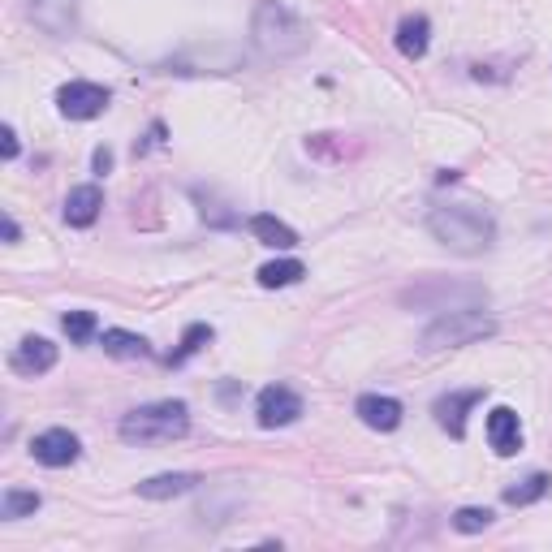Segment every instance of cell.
I'll return each mask as SVG.
<instances>
[{"instance_id":"cell-19","label":"cell","mask_w":552,"mask_h":552,"mask_svg":"<svg viewBox=\"0 0 552 552\" xmlns=\"http://www.w3.org/2000/svg\"><path fill=\"white\" fill-rule=\"evenodd\" d=\"M100 345H104V354H113V358H147V354H151L147 337L126 333V328H104V333H100Z\"/></svg>"},{"instance_id":"cell-2","label":"cell","mask_w":552,"mask_h":552,"mask_svg":"<svg viewBox=\"0 0 552 552\" xmlns=\"http://www.w3.org/2000/svg\"><path fill=\"white\" fill-rule=\"evenodd\" d=\"M251 39L259 48V57L268 61H289L298 52L311 48V31L294 9H285L281 0H259L255 18H251Z\"/></svg>"},{"instance_id":"cell-27","label":"cell","mask_w":552,"mask_h":552,"mask_svg":"<svg viewBox=\"0 0 552 552\" xmlns=\"http://www.w3.org/2000/svg\"><path fill=\"white\" fill-rule=\"evenodd\" d=\"M91 164H95V173H108V169H113V151H108V147H95V156H91Z\"/></svg>"},{"instance_id":"cell-22","label":"cell","mask_w":552,"mask_h":552,"mask_svg":"<svg viewBox=\"0 0 552 552\" xmlns=\"http://www.w3.org/2000/svg\"><path fill=\"white\" fill-rule=\"evenodd\" d=\"M548 475L544 471H535V475H527L522 483H514V488H505V505H535V501H544L548 496Z\"/></svg>"},{"instance_id":"cell-15","label":"cell","mask_w":552,"mask_h":552,"mask_svg":"<svg viewBox=\"0 0 552 552\" xmlns=\"http://www.w3.org/2000/svg\"><path fill=\"white\" fill-rule=\"evenodd\" d=\"M31 18H35L39 31L69 35L78 22V0H31Z\"/></svg>"},{"instance_id":"cell-18","label":"cell","mask_w":552,"mask_h":552,"mask_svg":"<svg viewBox=\"0 0 552 552\" xmlns=\"http://www.w3.org/2000/svg\"><path fill=\"white\" fill-rule=\"evenodd\" d=\"M251 233L264 246H272V251H294L298 246V233L285 225V220H276V216H268V212H259V216H251Z\"/></svg>"},{"instance_id":"cell-12","label":"cell","mask_w":552,"mask_h":552,"mask_svg":"<svg viewBox=\"0 0 552 552\" xmlns=\"http://www.w3.org/2000/svg\"><path fill=\"white\" fill-rule=\"evenodd\" d=\"M483 402V389H462V393H445L440 402L432 406L436 410V423L445 427L453 440L466 436V410H475Z\"/></svg>"},{"instance_id":"cell-13","label":"cell","mask_w":552,"mask_h":552,"mask_svg":"<svg viewBox=\"0 0 552 552\" xmlns=\"http://www.w3.org/2000/svg\"><path fill=\"white\" fill-rule=\"evenodd\" d=\"M488 445H492L496 458H514V453L522 449V423L509 406H496L488 414Z\"/></svg>"},{"instance_id":"cell-9","label":"cell","mask_w":552,"mask_h":552,"mask_svg":"<svg viewBox=\"0 0 552 552\" xmlns=\"http://www.w3.org/2000/svg\"><path fill=\"white\" fill-rule=\"evenodd\" d=\"M436 298V307L432 311H453L449 307V298H462L466 307H475V302H488V289L483 285H423V289H410V294H402L406 307H427V302Z\"/></svg>"},{"instance_id":"cell-21","label":"cell","mask_w":552,"mask_h":552,"mask_svg":"<svg viewBox=\"0 0 552 552\" xmlns=\"http://www.w3.org/2000/svg\"><path fill=\"white\" fill-rule=\"evenodd\" d=\"M39 505H44V496H39V492H26V488H9L5 496H0V518H5V522L31 518Z\"/></svg>"},{"instance_id":"cell-26","label":"cell","mask_w":552,"mask_h":552,"mask_svg":"<svg viewBox=\"0 0 552 552\" xmlns=\"http://www.w3.org/2000/svg\"><path fill=\"white\" fill-rule=\"evenodd\" d=\"M0 156H5V160H18V134H13V126L0 130Z\"/></svg>"},{"instance_id":"cell-28","label":"cell","mask_w":552,"mask_h":552,"mask_svg":"<svg viewBox=\"0 0 552 552\" xmlns=\"http://www.w3.org/2000/svg\"><path fill=\"white\" fill-rule=\"evenodd\" d=\"M0 229H5V242H9V246H13V242H18V220H13L9 212H5V216H0Z\"/></svg>"},{"instance_id":"cell-1","label":"cell","mask_w":552,"mask_h":552,"mask_svg":"<svg viewBox=\"0 0 552 552\" xmlns=\"http://www.w3.org/2000/svg\"><path fill=\"white\" fill-rule=\"evenodd\" d=\"M427 229L440 246H449L453 255H483L496 246V220L475 203H440L427 212Z\"/></svg>"},{"instance_id":"cell-17","label":"cell","mask_w":552,"mask_h":552,"mask_svg":"<svg viewBox=\"0 0 552 552\" xmlns=\"http://www.w3.org/2000/svg\"><path fill=\"white\" fill-rule=\"evenodd\" d=\"M427 44H432V22H427L423 13H406V18L397 22V52H402L406 61H423Z\"/></svg>"},{"instance_id":"cell-4","label":"cell","mask_w":552,"mask_h":552,"mask_svg":"<svg viewBox=\"0 0 552 552\" xmlns=\"http://www.w3.org/2000/svg\"><path fill=\"white\" fill-rule=\"evenodd\" d=\"M496 333V320L483 315L479 307H458V311H440L432 324L423 328V350H462V345H475L483 337Z\"/></svg>"},{"instance_id":"cell-23","label":"cell","mask_w":552,"mask_h":552,"mask_svg":"<svg viewBox=\"0 0 552 552\" xmlns=\"http://www.w3.org/2000/svg\"><path fill=\"white\" fill-rule=\"evenodd\" d=\"M61 328H65V337L74 345H87L95 333H100V320H95V311H69L61 320Z\"/></svg>"},{"instance_id":"cell-10","label":"cell","mask_w":552,"mask_h":552,"mask_svg":"<svg viewBox=\"0 0 552 552\" xmlns=\"http://www.w3.org/2000/svg\"><path fill=\"white\" fill-rule=\"evenodd\" d=\"M9 367L18 371V376H44V371L57 367V345L48 337H22L9 354Z\"/></svg>"},{"instance_id":"cell-20","label":"cell","mask_w":552,"mask_h":552,"mask_svg":"<svg viewBox=\"0 0 552 552\" xmlns=\"http://www.w3.org/2000/svg\"><path fill=\"white\" fill-rule=\"evenodd\" d=\"M307 268L298 264V259H272V264L259 268V285L264 289H285V285H298Z\"/></svg>"},{"instance_id":"cell-7","label":"cell","mask_w":552,"mask_h":552,"mask_svg":"<svg viewBox=\"0 0 552 552\" xmlns=\"http://www.w3.org/2000/svg\"><path fill=\"white\" fill-rule=\"evenodd\" d=\"M255 419L259 427H289V423H298L302 419V397L289 389V384H268L264 393L255 397Z\"/></svg>"},{"instance_id":"cell-11","label":"cell","mask_w":552,"mask_h":552,"mask_svg":"<svg viewBox=\"0 0 552 552\" xmlns=\"http://www.w3.org/2000/svg\"><path fill=\"white\" fill-rule=\"evenodd\" d=\"M354 414L358 419H363L371 432H397V427H402V402H397V397H384V393H363L354 402Z\"/></svg>"},{"instance_id":"cell-5","label":"cell","mask_w":552,"mask_h":552,"mask_svg":"<svg viewBox=\"0 0 552 552\" xmlns=\"http://www.w3.org/2000/svg\"><path fill=\"white\" fill-rule=\"evenodd\" d=\"M246 52L233 44H212V48H186L182 57L169 61V74H233L242 69Z\"/></svg>"},{"instance_id":"cell-8","label":"cell","mask_w":552,"mask_h":552,"mask_svg":"<svg viewBox=\"0 0 552 552\" xmlns=\"http://www.w3.org/2000/svg\"><path fill=\"white\" fill-rule=\"evenodd\" d=\"M82 453V440L74 432H65V427H48V432H39L31 440V458L39 466H52V471H61V466H74Z\"/></svg>"},{"instance_id":"cell-14","label":"cell","mask_w":552,"mask_h":552,"mask_svg":"<svg viewBox=\"0 0 552 552\" xmlns=\"http://www.w3.org/2000/svg\"><path fill=\"white\" fill-rule=\"evenodd\" d=\"M104 212V190L100 186H74L65 195V225L74 229H91Z\"/></svg>"},{"instance_id":"cell-16","label":"cell","mask_w":552,"mask_h":552,"mask_svg":"<svg viewBox=\"0 0 552 552\" xmlns=\"http://www.w3.org/2000/svg\"><path fill=\"white\" fill-rule=\"evenodd\" d=\"M199 475L195 471H173V475H151L138 483V496L143 501H173V496H186V492H195L199 488Z\"/></svg>"},{"instance_id":"cell-25","label":"cell","mask_w":552,"mask_h":552,"mask_svg":"<svg viewBox=\"0 0 552 552\" xmlns=\"http://www.w3.org/2000/svg\"><path fill=\"white\" fill-rule=\"evenodd\" d=\"M488 527H492V509H483V505H462L453 514V531H462V535H479Z\"/></svg>"},{"instance_id":"cell-6","label":"cell","mask_w":552,"mask_h":552,"mask_svg":"<svg viewBox=\"0 0 552 552\" xmlns=\"http://www.w3.org/2000/svg\"><path fill=\"white\" fill-rule=\"evenodd\" d=\"M108 87H100V82H87V78H74V82H65V87L57 91V108H61V117L69 121H91V117H100L104 108H108Z\"/></svg>"},{"instance_id":"cell-24","label":"cell","mask_w":552,"mask_h":552,"mask_svg":"<svg viewBox=\"0 0 552 552\" xmlns=\"http://www.w3.org/2000/svg\"><path fill=\"white\" fill-rule=\"evenodd\" d=\"M212 337H216V333H212V324H190V328H186V337H182V350L169 354V358H164V363H169V367H182L186 358H190V354H199V350H203V345L212 341Z\"/></svg>"},{"instance_id":"cell-3","label":"cell","mask_w":552,"mask_h":552,"mask_svg":"<svg viewBox=\"0 0 552 552\" xmlns=\"http://www.w3.org/2000/svg\"><path fill=\"white\" fill-rule=\"evenodd\" d=\"M117 432L126 445H169V440H182L190 432V406L173 402V397L134 406L126 419H121Z\"/></svg>"}]
</instances>
